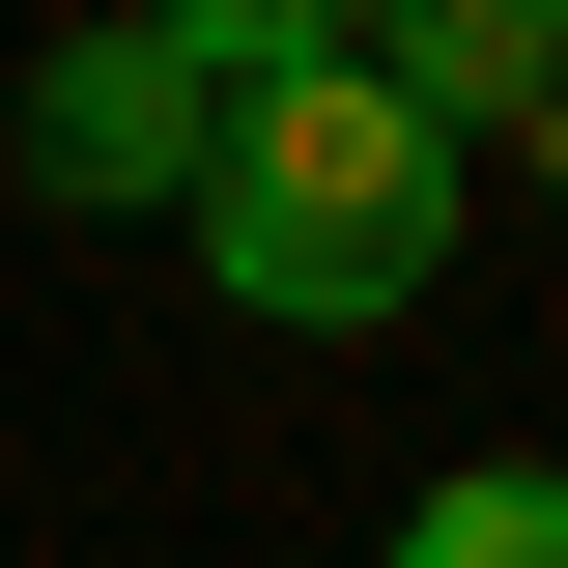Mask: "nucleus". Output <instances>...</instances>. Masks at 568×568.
I'll return each instance as SVG.
<instances>
[{"mask_svg": "<svg viewBox=\"0 0 568 568\" xmlns=\"http://www.w3.org/2000/svg\"><path fill=\"white\" fill-rule=\"evenodd\" d=\"M142 29H171V58H200V85H284V58H342L369 0H142Z\"/></svg>", "mask_w": 568, "mask_h": 568, "instance_id": "4", "label": "nucleus"}, {"mask_svg": "<svg viewBox=\"0 0 568 568\" xmlns=\"http://www.w3.org/2000/svg\"><path fill=\"white\" fill-rule=\"evenodd\" d=\"M200 114L227 85L171 58V29H85V58L29 85V171H58V200H200Z\"/></svg>", "mask_w": 568, "mask_h": 568, "instance_id": "2", "label": "nucleus"}, {"mask_svg": "<svg viewBox=\"0 0 568 568\" xmlns=\"http://www.w3.org/2000/svg\"><path fill=\"white\" fill-rule=\"evenodd\" d=\"M200 256H227V313H398L426 256H455V142L398 114L369 58H284V85H227L200 114Z\"/></svg>", "mask_w": 568, "mask_h": 568, "instance_id": "1", "label": "nucleus"}, {"mask_svg": "<svg viewBox=\"0 0 568 568\" xmlns=\"http://www.w3.org/2000/svg\"><path fill=\"white\" fill-rule=\"evenodd\" d=\"M369 85H398L426 142H484V114H568V0H398V58H369Z\"/></svg>", "mask_w": 568, "mask_h": 568, "instance_id": "3", "label": "nucleus"}, {"mask_svg": "<svg viewBox=\"0 0 568 568\" xmlns=\"http://www.w3.org/2000/svg\"><path fill=\"white\" fill-rule=\"evenodd\" d=\"M398 568H568V484H426Z\"/></svg>", "mask_w": 568, "mask_h": 568, "instance_id": "5", "label": "nucleus"}]
</instances>
